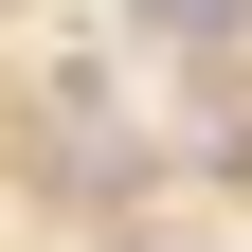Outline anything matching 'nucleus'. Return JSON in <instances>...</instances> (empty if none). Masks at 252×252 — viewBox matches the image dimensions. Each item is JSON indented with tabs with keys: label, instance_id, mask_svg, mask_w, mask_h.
Here are the masks:
<instances>
[{
	"label": "nucleus",
	"instance_id": "nucleus-3",
	"mask_svg": "<svg viewBox=\"0 0 252 252\" xmlns=\"http://www.w3.org/2000/svg\"><path fill=\"white\" fill-rule=\"evenodd\" d=\"M0 18H18V0H0Z\"/></svg>",
	"mask_w": 252,
	"mask_h": 252
},
{
	"label": "nucleus",
	"instance_id": "nucleus-2",
	"mask_svg": "<svg viewBox=\"0 0 252 252\" xmlns=\"http://www.w3.org/2000/svg\"><path fill=\"white\" fill-rule=\"evenodd\" d=\"M126 36H144V72L198 90V72H234V54H252V0H126Z\"/></svg>",
	"mask_w": 252,
	"mask_h": 252
},
{
	"label": "nucleus",
	"instance_id": "nucleus-1",
	"mask_svg": "<svg viewBox=\"0 0 252 252\" xmlns=\"http://www.w3.org/2000/svg\"><path fill=\"white\" fill-rule=\"evenodd\" d=\"M162 126H126V90L90 72V54H54L36 90H18V180L36 198H72V216H126V198H162Z\"/></svg>",
	"mask_w": 252,
	"mask_h": 252
}]
</instances>
